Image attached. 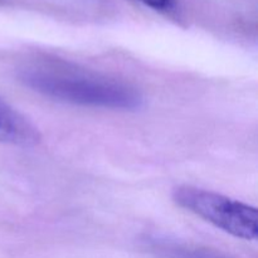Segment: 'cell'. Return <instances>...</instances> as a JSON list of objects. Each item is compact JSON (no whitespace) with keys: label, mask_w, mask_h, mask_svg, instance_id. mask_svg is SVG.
Wrapping results in <instances>:
<instances>
[{"label":"cell","mask_w":258,"mask_h":258,"mask_svg":"<svg viewBox=\"0 0 258 258\" xmlns=\"http://www.w3.org/2000/svg\"><path fill=\"white\" fill-rule=\"evenodd\" d=\"M146 7L163 13H169L175 9L176 0H139Z\"/></svg>","instance_id":"277c9868"},{"label":"cell","mask_w":258,"mask_h":258,"mask_svg":"<svg viewBox=\"0 0 258 258\" xmlns=\"http://www.w3.org/2000/svg\"><path fill=\"white\" fill-rule=\"evenodd\" d=\"M20 80L35 92L73 105L133 111L143 103L135 87L95 73L40 66L23 70Z\"/></svg>","instance_id":"6da1fadb"},{"label":"cell","mask_w":258,"mask_h":258,"mask_svg":"<svg viewBox=\"0 0 258 258\" xmlns=\"http://www.w3.org/2000/svg\"><path fill=\"white\" fill-rule=\"evenodd\" d=\"M40 140L42 135L37 126L0 97V144L33 148Z\"/></svg>","instance_id":"3957f363"},{"label":"cell","mask_w":258,"mask_h":258,"mask_svg":"<svg viewBox=\"0 0 258 258\" xmlns=\"http://www.w3.org/2000/svg\"><path fill=\"white\" fill-rule=\"evenodd\" d=\"M173 201L180 208L196 214L236 238L254 241L258 236L256 207L193 185L173 189Z\"/></svg>","instance_id":"7a4b0ae2"}]
</instances>
